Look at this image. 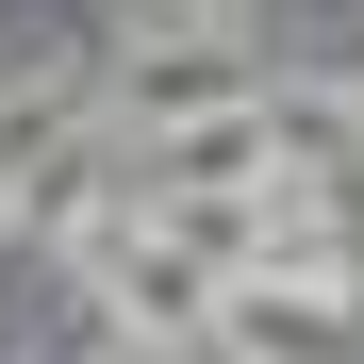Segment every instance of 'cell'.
<instances>
[{"label":"cell","instance_id":"2","mask_svg":"<svg viewBox=\"0 0 364 364\" xmlns=\"http://www.w3.org/2000/svg\"><path fill=\"white\" fill-rule=\"evenodd\" d=\"M100 282H116V315H133V331H215V265L182 249L166 215H133V232H100Z\"/></svg>","mask_w":364,"mask_h":364},{"label":"cell","instance_id":"3","mask_svg":"<svg viewBox=\"0 0 364 364\" xmlns=\"http://www.w3.org/2000/svg\"><path fill=\"white\" fill-rule=\"evenodd\" d=\"M133 17H166V33H232V0H133Z\"/></svg>","mask_w":364,"mask_h":364},{"label":"cell","instance_id":"1","mask_svg":"<svg viewBox=\"0 0 364 364\" xmlns=\"http://www.w3.org/2000/svg\"><path fill=\"white\" fill-rule=\"evenodd\" d=\"M215 348L232 364H364L331 282H215Z\"/></svg>","mask_w":364,"mask_h":364},{"label":"cell","instance_id":"4","mask_svg":"<svg viewBox=\"0 0 364 364\" xmlns=\"http://www.w3.org/2000/svg\"><path fill=\"white\" fill-rule=\"evenodd\" d=\"M348 133H364V116H348Z\"/></svg>","mask_w":364,"mask_h":364}]
</instances>
